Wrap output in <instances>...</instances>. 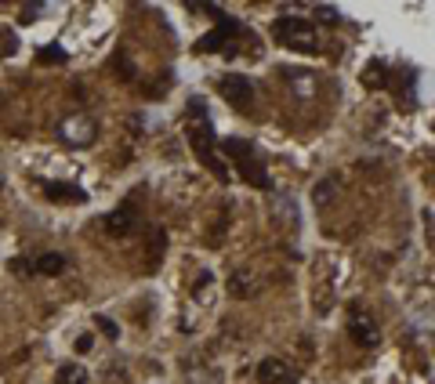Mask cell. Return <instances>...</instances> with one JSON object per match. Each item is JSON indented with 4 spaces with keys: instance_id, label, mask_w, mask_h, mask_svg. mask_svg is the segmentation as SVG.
<instances>
[{
    "instance_id": "cell-23",
    "label": "cell",
    "mask_w": 435,
    "mask_h": 384,
    "mask_svg": "<svg viewBox=\"0 0 435 384\" xmlns=\"http://www.w3.org/2000/svg\"><path fill=\"white\" fill-rule=\"evenodd\" d=\"M37 15H44V4H22V22H37Z\"/></svg>"
},
{
    "instance_id": "cell-13",
    "label": "cell",
    "mask_w": 435,
    "mask_h": 384,
    "mask_svg": "<svg viewBox=\"0 0 435 384\" xmlns=\"http://www.w3.org/2000/svg\"><path fill=\"white\" fill-rule=\"evenodd\" d=\"M388 77H392V69L385 66V62H370V66H366V73H363V84L378 91V87H388V84H392Z\"/></svg>"
},
{
    "instance_id": "cell-8",
    "label": "cell",
    "mask_w": 435,
    "mask_h": 384,
    "mask_svg": "<svg viewBox=\"0 0 435 384\" xmlns=\"http://www.w3.org/2000/svg\"><path fill=\"white\" fill-rule=\"evenodd\" d=\"M258 290H261V279H258V272H254V269H236V272L229 276V294H232L236 301L254 298Z\"/></svg>"
},
{
    "instance_id": "cell-16",
    "label": "cell",
    "mask_w": 435,
    "mask_h": 384,
    "mask_svg": "<svg viewBox=\"0 0 435 384\" xmlns=\"http://www.w3.org/2000/svg\"><path fill=\"white\" fill-rule=\"evenodd\" d=\"M399 87H402V109H414L417 106V77L414 73H402Z\"/></svg>"
},
{
    "instance_id": "cell-9",
    "label": "cell",
    "mask_w": 435,
    "mask_h": 384,
    "mask_svg": "<svg viewBox=\"0 0 435 384\" xmlns=\"http://www.w3.org/2000/svg\"><path fill=\"white\" fill-rule=\"evenodd\" d=\"M44 196L55 203H87V192L73 181H44Z\"/></svg>"
},
{
    "instance_id": "cell-5",
    "label": "cell",
    "mask_w": 435,
    "mask_h": 384,
    "mask_svg": "<svg viewBox=\"0 0 435 384\" xmlns=\"http://www.w3.org/2000/svg\"><path fill=\"white\" fill-rule=\"evenodd\" d=\"M349 337L363 348H378L381 344V327L374 323V315L363 312V305H352L349 312Z\"/></svg>"
},
{
    "instance_id": "cell-10",
    "label": "cell",
    "mask_w": 435,
    "mask_h": 384,
    "mask_svg": "<svg viewBox=\"0 0 435 384\" xmlns=\"http://www.w3.org/2000/svg\"><path fill=\"white\" fill-rule=\"evenodd\" d=\"M258 384H294V370L283 359H261Z\"/></svg>"
},
{
    "instance_id": "cell-21",
    "label": "cell",
    "mask_w": 435,
    "mask_h": 384,
    "mask_svg": "<svg viewBox=\"0 0 435 384\" xmlns=\"http://www.w3.org/2000/svg\"><path fill=\"white\" fill-rule=\"evenodd\" d=\"M312 11H316V18H320V22H327V26H334V22L341 18V15H337L334 8H327V4H316Z\"/></svg>"
},
{
    "instance_id": "cell-14",
    "label": "cell",
    "mask_w": 435,
    "mask_h": 384,
    "mask_svg": "<svg viewBox=\"0 0 435 384\" xmlns=\"http://www.w3.org/2000/svg\"><path fill=\"white\" fill-rule=\"evenodd\" d=\"M290 87H294L298 98H316V91H320L312 73H290Z\"/></svg>"
},
{
    "instance_id": "cell-17",
    "label": "cell",
    "mask_w": 435,
    "mask_h": 384,
    "mask_svg": "<svg viewBox=\"0 0 435 384\" xmlns=\"http://www.w3.org/2000/svg\"><path fill=\"white\" fill-rule=\"evenodd\" d=\"M69 55L66 51H62L58 44H47V47H40V55H37V62H40V66H62V62H66Z\"/></svg>"
},
{
    "instance_id": "cell-6",
    "label": "cell",
    "mask_w": 435,
    "mask_h": 384,
    "mask_svg": "<svg viewBox=\"0 0 435 384\" xmlns=\"http://www.w3.org/2000/svg\"><path fill=\"white\" fill-rule=\"evenodd\" d=\"M218 94H222V98H225L229 106L247 109V106H251V98H254V87H251V80H247V77L229 73V77L218 80Z\"/></svg>"
},
{
    "instance_id": "cell-7",
    "label": "cell",
    "mask_w": 435,
    "mask_h": 384,
    "mask_svg": "<svg viewBox=\"0 0 435 384\" xmlns=\"http://www.w3.org/2000/svg\"><path fill=\"white\" fill-rule=\"evenodd\" d=\"M236 33H239V22L218 11V29H214V33H207V37L196 44V51H218V47H225Z\"/></svg>"
},
{
    "instance_id": "cell-3",
    "label": "cell",
    "mask_w": 435,
    "mask_h": 384,
    "mask_svg": "<svg viewBox=\"0 0 435 384\" xmlns=\"http://www.w3.org/2000/svg\"><path fill=\"white\" fill-rule=\"evenodd\" d=\"M222 149H225V156H232L236 164H239V174L251 181L254 188H269L272 181H269V171L258 164V156H254V149L247 145V142H239V138H225L222 142Z\"/></svg>"
},
{
    "instance_id": "cell-4",
    "label": "cell",
    "mask_w": 435,
    "mask_h": 384,
    "mask_svg": "<svg viewBox=\"0 0 435 384\" xmlns=\"http://www.w3.org/2000/svg\"><path fill=\"white\" fill-rule=\"evenodd\" d=\"M58 138L73 145V149H87V145H95L98 138V123L95 116H87V113H69L66 120L58 123Z\"/></svg>"
},
{
    "instance_id": "cell-11",
    "label": "cell",
    "mask_w": 435,
    "mask_h": 384,
    "mask_svg": "<svg viewBox=\"0 0 435 384\" xmlns=\"http://www.w3.org/2000/svg\"><path fill=\"white\" fill-rule=\"evenodd\" d=\"M138 229V214L131 207H116L109 218H106V232L109 236H131Z\"/></svg>"
},
{
    "instance_id": "cell-1",
    "label": "cell",
    "mask_w": 435,
    "mask_h": 384,
    "mask_svg": "<svg viewBox=\"0 0 435 384\" xmlns=\"http://www.w3.org/2000/svg\"><path fill=\"white\" fill-rule=\"evenodd\" d=\"M185 138H189V145H193V152L200 156V164L210 171V174H218V178H229V167L222 164V159L214 156V123H210V116H207V106H203V98H193L189 102V116H185Z\"/></svg>"
},
{
    "instance_id": "cell-15",
    "label": "cell",
    "mask_w": 435,
    "mask_h": 384,
    "mask_svg": "<svg viewBox=\"0 0 435 384\" xmlns=\"http://www.w3.org/2000/svg\"><path fill=\"white\" fill-rule=\"evenodd\" d=\"M55 384H87V370L80 363H66V366H58Z\"/></svg>"
},
{
    "instance_id": "cell-22",
    "label": "cell",
    "mask_w": 435,
    "mask_h": 384,
    "mask_svg": "<svg viewBox=\"0 0 435 384\" xmlns=\"http://www.w3.org/2000/svg\"><path fill=\"white\" fill-rule=\"evenodd\" d=\"M15 276H33V261H26V258H11V265H8Z\"/></svg>"
},
{
    "instance_id": "cell-2",
    "label": "cell",
    "mask_w": 435,
    "mask_h": 384,
    "mask_svg": "<svg viewBox=\"0 0 435 384\" xmlns=\"http://www.w3.org/2000/svg\"><path fill=\"white\" fill-rule=\"evenodd\" d=\"M272 40L290 47V51H301V55L320 51V33H316V26L308 22L305 15H279L272 22Z\"/></svg>"
},
{
    "instance_id": "cell-20",
    "label": "cell",
    "mask_w": 435,
    "mask_h": 384,
    "mask_svg": "<svg viewBox=\"0 0 435 384\" xmlns=\"http://www.w3.org/2000/svg\"><path fill=\"white\" fill-rule=\"evenodd\" d=\"M95 327H98V330H102V334H106L109 341H116V337H120V327L113 323L109 315H98V319H95Z\"/></svg>"
},
{
    "instance_id": "cell-24",
    "label": "cell",
    "mask_w": 435,
    "mask_h": 384,
    "mask_svg": "<svg viewBox=\"0 0 435 384\" xmlns=\"http://www.w3.org/2000/svg\"><path fill=\"white\" fill-rule=\"evenodd\" d=\"M91 344H95V341H91V334H80V341H77V348H80V351H91Z\"/></svg>"
},
{
    "instance_id": "cell-19",
    "label": "cell",
    "mask_w": 435,
    "mask_h": 384,
    "mask_svg": "<svg viewBox=\"0 0 435 384\" xmlns=\"http://www.w3.org/2000/svg\"><path fill=\"white\" fill-rule=\"evenodd\" d=\"M330 188H337V181H334V178H327V181H320V185H316V196H312V200H316V207H327V203H330Z\"/></svg>"
},
{
    "instance_id": "cell-12",
    "label": "cell",
    "mask_w": 435,
    "mask_h": 384,
    "mask_svg": "<svg viewBox=\"0 0 435 384\" xmlns=\"http://www.w3.org/2000/svg\"><path fill=\"white\" fill-rule=\"evenodd\" d=\"M33 272L37 276H62L66 272V258H62V254H40L33 261Z\"/></svg>"
},
{
    "instance_id": "cell-18",
    "label": "cell",
    "mask_w": 435,
    "mask_h": 384,
    "mask_svg": "<svg viewBox=\"0 0 435 384\" xmlns=\"http://www.w3.org/2000/svg\"><path fill=\"white\" fill-rule=\"evenodd\" d=\"M18 51V37L8 33V29H0V58H11Z\"/></svg>"
}]
</instances>
